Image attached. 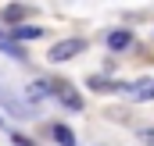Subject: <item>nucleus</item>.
Returning <instances> with one entry per match:
<instances>
[{
    "mask_svg": "<svg viewBox=\"0 0 154 146\" xmlns=\"http://www.w3.org/2000/svg\"><path fill=\"white\" fill-rule=\"evenodd\" d=\"M82 50H86V39L72 36V39H61V43H54L47 57H50L54 64H61V61H72V57H75V54H82Z\"/></svg>",
    "mask_w": 154,
    "mask_h": 146,
    "instance_id": "f257e3e1",
    "label": "nucleus"
},
{
    "mask_svg": "<svg viewBox=\"0 0 154 146\" xmlns=\"http://www.w3.org/2000/svg\"><path fill=\"white\" fill-rule=\"evenodd\" d=\"M50 93L65 104L68 110H82V96L75 93V86L72 82H65V78H50Z\"/></svg>",
    "mask_w": 154,
    "mask_h": 146,
    "instance_id": "f03ea898",
    "label": "nucleus"
},
{
    "mask_svg": "<svg viewBox=\"0 0 154 146\" xmlns=\"http://www.w3.org/2000/svg\"><path fill=\"white\" fill-rule=\"evenodd\" d=\"M122 93L129 100H154V78H136V82H122Z\"/></svg>",
    "mask_w": 154,
    "mask_h": 146,
    "instance_id": "7ed1b4c3",
    "label": "nucleus"
},
{
    "mask_svg": "<svg viewBox=\"0 0 154 146\" xmlns=\"http://www.w3.org/2000/svg\"><path fill=\"white\" fill-rule=\"evenodd\" d=\"M129 43H133V36H129L125 29H118V32H111V36H108V46H111V50H125Z\"/></svg>",
    "mask_w": 154,
    "mask_h": 146,
    "instance_id": "20e7f679",
    "label": "nucleus"
},
{
    "mask_svg": "<svg viewBox=\"0 0 154 146\" xmlns=\"http://www.w3.org/2000/svg\"><path fill=\"white\" fill-rule=\"evenodd\" d=\"M90 89H93V93H108V89L115 93V89H122V82H111V78H90Z\"/></svg>",
    "mask_w": 154,
    "mask_h": 146,
    "instance_id": "39448f33",
    "label": "nucleus"
},
{
    "mask_svg": "<svg viewBox=\"0 0 154 146\" xmlns=\"http://www.w3.org/2000/svg\"><path fill=\"white\" fill-rule=\"evenodd\" d=\"M54 139H57L61 146H72L75 143V132H72L68 125H54Z\"/></svg>",
    "mask_w": 154,
    "mask_h": 146,
    "instance_id": "423d86ee",
    "label": "nucleus"
},
{
    "mask_svg": "<svg viewBox=\"0 0 154 146\" xmlns=\"http://www.w3.org/2000/svg\"><path fill=\"white\" fill-rule=\"evenodd\" d=\"M43 36V29L36 25H14V39H39Z\"/></svg>",
    "mask_w": 154,
    "mask_h": 146,
    "instance_id": "0eeeda50",
    "label": "nucleus"
},
{
    "mask_svg": "<svg viewBox=\"0 0 154 146\" xmlns=\"http://www.w3.org/2000/svg\"><path fill=\"white\" fill-rule=\"evenodd\" d=\"M47 93H50V78H36V82L29 86V96H32V100H36V96H47Z\"/></svg>",
    "mask_w": 154,
    "mask_h": 146,
    "instance_id": "6e6552de",
    "label": "nucleus"
},
{
    "mask_svg": "<svg viewBox=\"0 0 154 146\" xmlns=\"http://www.w3.org/2000/svg\"><path fill=\"white\" fill-rule=\"evenodd\" d=\"M0 50H4V54H11V57H18V61L25 57V54H22V46H18L14 39H4V36H0Z\"/></svg>",
    "mask_w": 154,
    "mask_h": 146,
    "instance_id": "1a4fd4ad",
    "label": "nucleus"
},
{
    "mask_svg": "<svg viewBox=\"0 0 154 146\" xmlns=\"http://www.w3.org/2000/svg\"><path fill=\"white\" fill-rule=\"evenodd\" d=\"M4 18H7V22H22V18H25V7L11 4V7H4Z\"/></svg>",
    "mask_w": 154,
    "mask_h": 146,
    "instance_id": "9d476101",
    "label": "nucleus"
}]
</instances>
